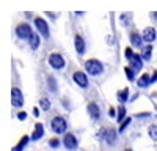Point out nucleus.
Segmentation results:
<instances>
[{"label":"nucleus","instance_id":"1","mask_svg":"<svg viewBox=\"0 0 157 151\" xmlns=\"http://www.w3.org/2000/svg\"><path fill=\"white\" fill-rule=\"evenodd\" d=\"M85 69H86V72H88L90 76H99V74L104 72V65H102L99 60L91 58V60H86Z\"/></svg>","mask_w":157,"mask_h":151},{"label":"nucleus","instance_id":"2","mask_svg":"<svg viewBox=\"0 0 157 151\" xmlns=\"http://www.w3.org/2000/svg\"><path fill=\"white\" fill-rule=\"evenodd\" d=\"M50 128L52 131H54L55 134H64L68 129V123L66 120H64L63 117H55L54 120L50 121Z\"/></svg>","mask_w":157,"mask_h":151},{"label":"nucleus","instance_id":"3","mask_svg":"<svg viewBox=\"0 0 157 151\" xmlns=\"http://www.w3.org/2000/svg\"><path fill=\"white\" fill-rule=\"evenodd\" d=\"M49 65L54 69H63L64 68V58L60 54H50L49 55Z\"/></svg>","mask_w":157,"mask_h":151},{"label":"nucleus","instance_id":"4","mask_svg":"<svg viewBox=\"0 0 157 151\" xmlns=\"http://www.w3.org/2000/svg\"><path fill=\"white\" fill-rule=\"evenodd\" d=\"M16 35L19 38H22V40H30V36L33 35L32 33V27L29 24H19L17 29H16Z\"/></svg>","mask_w":157,"mask_h":151},{"label":"nucleus","instance_id":"5","mask_svg":"<svg viewBox=\"0 0 157 151\" xmlns=\"http://www.w3.org/2000/svg\"><path fill=\"white\" fill-rule=\"evenodd\" d=\"M11 104L14 107H22L24 106V96H22V91L19 88H13L11 90Z\"/></svg>","mask_w":157,"mask_h":151},{"label":"nucleus","instance_id":"6","mask_svg":"<svg viewBox=\"0 0 157 151\" xmlns=\"http://www.w3.org/2000/svg\"><path fill=\"white\" fill-rule=\"evenodd\" d=\"M35 25H36L38 32L41 33V36H43V38H49V36H50L49 25H47V22H46L44 19H41V17H36V19H35Z\"/></svg>","mask_w":157,"mask_h":151},{"label":"nucleus","instance_id":"7","mask_svg":"<svg viewBox=\"0 0 157 151\" xmlns=\"http://www.w3.org/2000/svg\"><path fill=\"white\" fill-rule=\"evenodd\" d=\"M72 79H74V82L78 87H82V88H86L88 87V77H86V74L82 72V71H75L74 76H72Z\"/></svg>","mask_w":157,"mask_h":151},{"label":"nucleus","instance_id":"8","mask_svg":"<svg viewBox=\"0 0 157 151\" xmlns=\"http://www.w3.org/2000/svg\"><path fill=\"white\" fill-rule=\"evenodd\" d=\"M63 145L66 149H75L78 146V142H77V138L74 134H66L63 138Z\"/></svg>","mask_w":157,"mask_h":151},{"label":"nucleus","instance_id":"9","mask_svg":"<svg viewBox=\"0 0 157 151\" xmlns=\"http://www.w3.org/2000/svg\"><path fill=\"white\" fill-rule=\"evenodd\" d=\"M141 36H143V41H146V43H154L155 41V38H157V32H155V29H152V27H148V29H145V32L141 33Z\"/></svg>","mask_w":157,"mask_h":151},{"label":"nucleus","instance_id":"10","mask_svg":"<svg viewBox=\"0 0 157 151\" xmlns=\"http://www.w3.org/2000/svg\"><path fill=\"white\" fill-rule=\"evenodd\" d=\"M129 61H130V66H132L134 71H140L143 68V57L138 55V54H134L129 58Z\"/></svg>","mask_w":157,"mask_h":151},{"label":"nucleus","instance_id":"11","mask_svg":"<svg viewBox=\"0 0 157 151\" xmlns=\"http://www.w3.org/2000/svg\"><path fill=\"white\" fill-rule=\"evenodd\" d=\"M102 137L109 145H113L115 140H116V131L115 129H104L102 131Z\"/></svg>","mask_w":157,"mask_h":151},{"label":"nucleus","instance_id":"12","mask_svg":"<svg viewBox=\"0 0 157 151\" xmlns=\"http://www.w3.org/2000/svg\"><path fill=\"white\" fill-rule=\"evenodd\" d=\"M74 47H75V52L78 55H83L85 54V41H83V38L82 36H75L74 38Z\"/></svg>","mask_w":157,"mask_h":151},{"label":"nucleus","instance_id":"13","mask_svg":"<svg viewBox=\"0 0 157 151\" xmlns=\"http://www.w3.org/2000/svg\"><path fill=\"white\" fill-rule=\"evenodd\" d=\"M44 135V126L41 124V123H36L35 124V131H33V134H32V140H39Z\"/></svg>","mask_w":157,"mask_h":151},{"label":"nucleus","instance_id":"14","mask_svg":"<svg viewBox=\"0 0 157 151\" xmlns=\"http://www.w3.org/2000/svg\"><path fill=\"white\" fill-rule=\"evenodd\" d=\"M88 113H90V117L93 118V120H98V118L101 117V110H99L98 104L90 103V104H88Z\"/></svg>","mask_w":157,"mask_h":151},{"label":"nucleus","instance_id":"15","mask_svg":"<svg viewBox=\"0 0 157 151\" xmlns=\"http://www.w3.org/2000/svg\"><path fill=\"white\" fill-rule=\"evenodd\" d=\"M149 83H151V77H149L148 74H141V77H140L138 82H137V85H138L140 88H146Z\"/></svg>","mask_w":157,"mask_h":151},{"label":"nucleus","instance_id":"16","mask_svg":"<svg viewBox=\"0 0 157 151\" xmlns=\"http://www.w3.org/2000/svg\"><path fill=\"white\" fill-rule=\"evenodd\" d=\"M143 40V36H140L138 33H132V35H130V41H132V46H135V47H141V41Z\"/></svg>","mask_w":157,"mask_h":151},{"label":"nucleus","instance_id":"17","mask_svg":"<svg viewBox=\"0 0 157 151\" xmlns=\"http://www.w3.org/2000/svg\"><path fill=\"white\" fill-rule=\"evenodd\" d=\"M29 140H30V138H29V135H24L22 138H21V142L14 146V148H13V151H22L24 148H25V145H27L29 143Z\"/></svg>","mask_w":157,"mask_h":151},{"label":"nucleus","instance_id":"18","mask_svg":"<svg viewBox=\"0 0 157 151\" xmlns=\"http://www.w3.org/2000/svg\"><path fill=\"white\" fill-rule=\"evenodd\" d=\"M29 44H30V47H32L33 50L38 49V47H39V36L33 33V35L30 36V40H29Z\"/></svg>","mask_w":157,"mask_h":151},{"label":"nucleus","instance_id":"19","mask_svg":"<svg viewBox=\"0 0 157 151\" xmlns=\"http://www.w3.org/2000/svg\"><path fill=\"white\" fill-rule=\"evenodd\" d=\"M116 120L120 121V123H123V121L126 120V109H124V106H120V107H118V115H116Z\"/></svg>","mask_w":157,"mask_h":151},{"label":"nucleus","instance_id":"20","mask_svg":"<svg viewBox=\"0 0 157 151\" xmlns=\"http://www.w3.org/2000/svg\"><path fill=\"white\" fill-rule=\"evenodd\" d=\"M151 52H152L151 44L146 46V47H143V50H141V57H143V60H149V58H151Z\"/></svg>","mask_w":157,"mask_h":151},{"label":"nucleus","instance_id":"21","mask_svg":"<svg viewBox=\"0 0 157 151\" xmlns=\"http://www.w3.org/2000/svg\"><path fill=\"white\" fill-rule=\"evenodd\" d=\"M148 134H149V137L152 138L154 142H157V126H149V129H148Z\"/></svg>","mask_w":157,"mask_h":151},{"label":"nucleus","instance_id":"22","mask_svg":"<svg viewBox=\"0 0 157 151\" xmlns=\"http://www.w3.org/2000/svg\"><path fill=\"white\" fill-rule=\"evenodd\" d=\"M129 98V90H121L118 93V99H120V103H126Z\"/></svg>","mask_w":157,"mask_h":151},{"label":"nucleus","instance_id":"23","mask_svg":"<svg viewBox=\"0 0 157 151\" xmlns=\"http://www.w3.org/2000/svg\"><path fill=\"white\" fill-rule=\"evenodd\" d=\"M39 106H41L43 110H49V109H50V101H49L47 98H43L41 101H39Z\"/></svg>","mask_w":157,"mask_h":151},{"label":"nucleus","instance_id":"24","mask_svg":"<svg viewBox=\"0 0 157 151\" xmlns=\"http://www.w3.org/2000/svg\"><path fill=\"white\" fill-rule=\"evenodd\" d=\"M124 72H126V76H127V79H129L130 82H132V80L135 79V76H134V69H132V68H129V66H127V68L124 69Z\"/></svg>","mask_w":157,"mask_h":151},{"label":"nucleus","instance_id":"25","mask_svg":"<svg viewBox=\"0 0 157 151\" xmlns=\"http://www.w3.org/2000/svg\"><path fill=\"white\" fill-rule=\"evenodd\" d=\"M129 124H130V117H127V118H126V120H124V121L121 123V126H120V132H123V131H124V129L127 128Z\"/></svg>","mask_w":157,"mask_h":151},{"label":"nucleus","instance_id":"26","mask_svg":"<svg viewBox=\"0 0 157 151\" xmlns=\"http://www.w3.org/2000/svg\"><path fill=\"white\" fill-rule=\"evenodd\" d=\"M49 87L52 91H57V82L54 80V77H49Z\"/></svg>","mask_w":157,"mask_h":151},{"label":"nucleus","instance_id":"27","mask_svg":"<svg viewBox=\"0 0 157 151\" xmlns=\"http://www.w3.org/2000/svg\"><path fill=\"white\" fill-rule=\"evenodd\" d=\"M124 54H126V58H127V60H129L130 57L134 55V52H132V49H130V47H126V50H124Z\"/></svg>","mask_w":157,"mask_h":151},{"label":"nucleus","instance_id":"28","mask_svg":"<svg viewBox=\"0 0 157 151\" xmlns=\"http://www.w3.org/2000/svg\"><path fill=\"white\" fill-rule=\"evenodd\" d=\"M49 145H50L52 148H57V146L60 145V140H57V138H52V140L49 142Z\"/></svg>","mask_w":157,"mask_h":151},{"label":"nucleus","instance_id":"29","mask_svg":"<svg viewBox=\"0 0 157 151\" xmlns=\"http://www.w3.org/2000/svg\"><path fill=\"white\" fill-rule=\"evenodd\" d=\"M17 118H19L21 121H24L25 118H27V113H25V112H21V113H17Z\"/></svg>","mask_w":157,"mask_h":151},{"label":"nucleus","instance_id":"30","mask_svg":"<svg viewBox=\"0 0 157 151\" xmlns=\"http://www.w3.org/2000/svg\"><path fill=\"white\" fill-rule=\"evenodd\" d=\"M151 82H157V71H154L152 77H151Z\"/></svg>","mask_w":157,"mask_h":151},{"label":"nucleus","instance_id":"31","mask_svg":"<svg viewBox=\"0 0 157 151\" xmlns=\"http://www.w3.org/2000/svg\"><path fill=\"white\" fill-rule=\"evenodd\" d=\"M33 115H35V117H39V109H38V107L33 109Z\"/></svg>","mask_w":157,"mask_h":151},{"label":"nucleus","instance_id":"32","mask_svg":"<svg viewBox=\"0 0 157 151\" xmlns=\"http://www.w3.org/2000/svg\"><path fill=\"white\" fill-rule=\"evenodd\" d=\"M148 115H149V113H138L137 117H138V118H145V117H148Z\"/></svg>","mask_w":157,"mask_h":151},{"label":"nucleus","instance_id":"33","mask_svg":"<svg viewBox=\"0 0 157 151\" xmlns=\"http://www.w3.org/2000/svg\"><path fill=\"white\" fill-rule=\"evenodd\" d=\"M109 113H110V117H115V109H110Z\"/></svg>","mask_w":157,"mask_h":151},{"label":"nucleus","instance_id":"34","mask_svg":"<svg viewBox=\"0 0 157 151\" xmlns=\"http://www.w3.org/2000/svg\"><path fill=\"white\" fill-rule=\"evenodd\" d=\"M124 151H132V149H124Z\"/></svg>","mask_w":157,"mask_h":151}]
</instances>
